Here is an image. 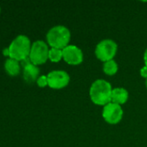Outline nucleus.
Listing matches in <instances>:
<instances>
[{
    "label": "nucleus",
    "instance_id": "obj_1",
    "mask_svg": "<svg viewBox=\"0 0 147 147\" xmlns=\"http://www.w3.org/2000/svg\"><path fill=\"white\" fill-rule=\"evenodd\" d=\"M112 86L110 83L104 79H98L94 81L89 90V96L91 101L100 106H106L111 102Z\"/></svg>",
    "mask_w": 147,
    "mask_h": 147
},
{
    "label": "nucleus",
    "instance_id": "obj_2",
    "mask_svg": "<svg viewBox=\"0 0 147 147\" xmlns=\"http://www.w3.org/2000/svg\"><path fill=\"white\" fill-rule=\"evenodd\" d=\"M46 37L48 44L51 47V48L62 50L68 46L71 39V33L67 27L58 25L50 28Z\"/></svg>",
    "mask_w": 147,
    "mask_h": 147
},
{
    "label": "nucleus",
    "instance_id": "obj_3",
    "mask_svg": "<svg viewBox=\"0 0 147 147\" xmlns=\"http://www.w3.org/2000/svg\"><path fill=\"white\" fill-rule=\"evenodd\" d=\"M31 49L29 39L26 35H18L16 37L9 47L10 58L17 61H23L29 58Z\"/></svg>",
    "mask_w": 147,
    "mask_h": 147
},
{
    "label": "nucleus",
    "instance_id": "obj_4",
    "mask_svg": "<svg viewBox=\"0 0 147 147\" xmlns=\"http://www.w3.org/2000/svg\"><path fill=\"white\" fill-rule=\"evenodd\" d=\"M118 50V45L115 41L110 39L101 40L95 48V55L97 59L104 63L113 59Z\"/></svg>",
    "mask_w": 147,
    "mask_h": 147
},
{
    "label": "nucleus",
    "instance_id": "obj_5",
    "mask_svg": "<svg viewBox=\"0 0 147 147\" xmlns=\"http://www.w3.org/2000/svg\"><path fill=\"white\" fill-rule=\"evenodd\" d=\"M49 52L48 45L43 40H36L31 46L29 59L35 65H42L49 59Z\"/></svg>",
    "mask_w": 147,
    "mask_h": 147
},
{
    "label": "nucleus",
    "instance_id": "obj_6",
    "mask_svg": "<svg viewBox=\"0 0 147 147\" xmlns=\"http://www.w3.org/2000/svg\"><path fill=\"white\" fill-rule=\"evenodd\" d=\"M102 116L104 120L112 125L118 124L123 117V110L120 105L109 102L106 106H104L102 111Z\"/></svg>",
    "mask_w": 147,
    "mask_h": 147
},
{
    "label": "nucleus",
    "instance_id": "obj_7",
    "mask_svg": "<svg viewBox=\"0 0 147 147\" xmlns=\"http://www.w3.org/2000/svg\"><path fill=\"white\" fill-rule=\"evenodd\" d=\"M48 85L55 90H60L66 87L70 81L69 75L64 71H53L48 75Z\"/></svg>",
    "mask_w": 147,
    "mask_h": 147
},
{
    "label": "nucleus",
    "instance_id": "obj_8",
    "mask_svg": "<svg viewBox=\"0 0 147 147\" xmlns=\"http://www.w3.org/2000/svg\"><path fill=\"white\" fill-rule=\"evenodd\" d=\"M62 59L68 65H77L83 61V53L78 47L68 45L62 49Z\"/></svg>",
    "mask_w": 147,
    "mask_h": 147
},
{
    "label": "nucleus",
    "instance_id": "obj_9",
    "mask_svg": "<svg viewBox=\"0 0 147 147\" xmlns=\"http://www.w3.org/2000/svg\"><path fill=\"white\" fill-rule=\"evenodd\" d=\"M23 65V79L28 83L31 84L37 80L39 75V68L37 65H35L31 63L29 58L22 61Z\"/></svg>",
    "mask_w": 147,
    "mask_h": 147
},
{
    "label": "nucleus",
    "instance_id": "obj_10",
    "mask_svg": "<svg viewBox=\"0 0 147 147\" xmlns=\"http://www.w3.org/2000/svg\"><path fill=\"white\" fill-rule=\"evenodd\" d=\"M128 91L124 88H115L113 89L111 96V102L121 105L127 102L128 100Z\"/></svg>",
    "mask_w": 147,
    "mask_h": 147
},
{
    "label": "nucleus",
    "instance_id": "obj_11",
    "mask_svg": "<svg viewBox=\"0 0 147 147\" xmlns=\"http://www.w3.org/2000/svg\"><path fill=\"white\" fill-rule=\"evenodd\" d=\"M4 69H5L6 72L11 77H15V76L18 75V73L20 72L19 61L10 59V58L6 59L5 63H4Z\"/></svg>",
    "mask_w": 147,
    "mask_h": 147
},
{
    "label": "nucleus",
    "instance_id": "obj_12",
    "mask_svg": "<svg viewBox=\"0 0 147 147\" xmlns=\"http://www.w3.org/2000/svg\"><path fill=\"white\" fill-rule=\"evenodd\" d=\"M119 69L118 64L114 59L107 61L103 65V71L108 76H113L117 73Z\"/></svg>",
    "mask_w": 147,
    "mask_h": 147
},
{
    "label": "nucleus",
    "instance_id": "obj_13",
    "mask_svg": "<svg viewBox=\"0 0 147 147\" xmlns=\"http://www.w3.org/2000/svg\"><path fill=\"white\" fill-rule=\"evenodd\" d=\"M49 59L51 62H59L62 59V50L57 48H50L49 52Z\"/></svg>",
    "mask_w": 147,
    "mask_h": 147
},
{
    "label": "nucleus",
    "instance_id": "obj_14",
    "mask_svg": "<svg viewBox=\"0 0 147 147\" xmlns=\"http://www.w3.org/2000/svg\"><path fill=\"white\" fill-rule=\"evenodd\" d=\"M36 84L39 87L41 88H44L45 86L48 85V78L45 75H42L41 77H39L36 80Z\"/></svg>",
    "mask_w": 147,
    "mask_h": 147
},
{
    "label": "nucleus",
    "instance_id": "obj_15",
    "mask_svg": "<svg viewBox=\"0 0 147 147\" xmlns=\"http://www.w3.org/2000/svg\"><path fill=\"white\" fill-rule=\"evenodd\" d=\"M140 75H141L143 78H146L147 79V67L146 65H145L144 67L141 68V70H140Z\"/></svg>",
    "mask_w": 147,
    "mask_h": 147
},
{
    "label": "nucleus",
    "instance_id": "obj_16",
    "mask_svg": "<svg viewBox=\"0 0 147 147\" xmlns=\"http://www.w3.org/2000/svg\"><path fill=\"white\" fill-rule=\"evenodd\" d=\"M3 56H10V51H9V47H6L3 50Z\"/></svg>",
    "mask_w": 147,
    "mask_h": 147
},
{
    "label": "nucleus",
    "instance_id": "obj_17",
    "mask_svg": "<svg viewBox=\"0 0 147 147\" xmlns=\"http://www.w3.org/2000/svg\"><path fill=\"white\" fill-rule=\"evenodd\" d=\"M144 60H145V64H146V66L147 67V48L145 52V54H144Z\"/></svg>",
    "mask_w": 147,
    "mask_h": 147
},
{
    "label": "nucleus",
    "instance_id": "obj_18",
    "mask_svg": "<svg viewBox=\"0 0 147 147\" xmlns=\"http://www.w3.org/2000/svg\"><path fill=\"white\" fill-rule=\"evenodd\" d=\"M146 88H147V79H146Z\"/></svg>",
    "mask_w": 147,
    "mask_h": 147
},
{
    "label": "nucleus",
    "instance_id": "obj_19",
    "mask_svg": "<svg viewBox=\"0 0 147 147\" xmlns=\"http://www.w3.org/2000/svg\"><path fill=\"white\" fill-rule=\"evenodd\" d=\"M0 11H1V9H0Z\"/></svg>",
    "mask_w": 147,
    "mask_h": 147
}]
</instances>
